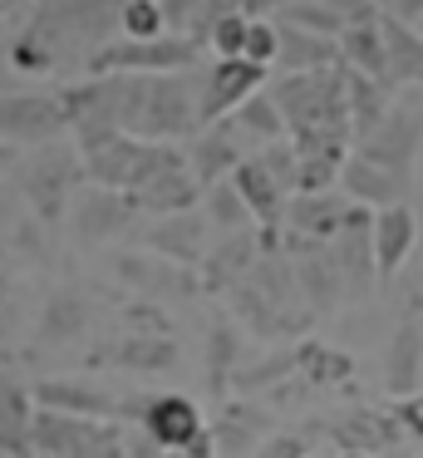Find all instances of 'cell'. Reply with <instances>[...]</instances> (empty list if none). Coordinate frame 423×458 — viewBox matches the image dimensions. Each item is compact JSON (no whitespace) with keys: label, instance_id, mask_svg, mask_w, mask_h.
Instances as JSON below:
<instances>
[{"label":"cell","instance_id":"26","mask_svg":"<svg viewBox=\"0 0 423 458\" xmlns=\"http://www.w3.org/2000/svg\"><path fill=\"white\" fill-rule=\"evenodd\" d=\"M246 30H251L246 15H226V21H216L212 30H207V50H212L216 60H241L246 55Z\"/></svg>","mask_w":423,"mask_h":458},{"label":"cell","instance_id":"5","mask_svg":"<svg viewBox=\"0 0 423 458\" xmlns=\"http://www.w3.org/2000/svg\"><path fill=\"white\" fill-rule=\"evenodd\" d=\"M354 153H360L364 163H374V168H384V173H393V178L413 182V178H419V153H423V109L393 104L389 119L354 143Z\"/></svg>","mask_w":423,"mask_h":458},{"label":"cell","instance_id":"32","mask_svg":"<svg viewBox=\"0 0 423 458\" xmlns=\"http://www.w3.org/2000/svg\"><path fill=\"white\" fill-rule=\"evenodd\" d=\"M399 419H403V428H409L413 438H423V404L419 399H399Z\"/></svg>","mask_w":423,"mask_h":458},{"label":"cell","instance_id":"41","mask_svg":"<svg viewBox=\"0 0 423 458\" xmlns=\"http://www.w3.org/2000/svg\"><path fill=\"white\" fill-rule=\"evenodd\" d=\"M5 389H10V375H0V394H5Z\"/></svg>","mask_w":423,"mask_h":458},{"label":"cell","instance_id":"7","mask_svg":"<svg viewBox=\"0 0 423 458\" xmlns=\"http://www.w3.org/2000/svg\"><path fill=\"white\" fill-rule=\"evenodd\" d=\"M35 404L39 409H59V414H79V419H123V414H143L148 394L143 399H118L98 385H84V379H39L35 389Z\"/></svg>","mask_w":423,"mask_h":458},{"label":"cell","instance_id":"6","mask_svg":"<svg viewBox=\"0 0 423 458\" xmlns=\"http://www.w3.org/2000/svg\"><path fill=\"white\" fill-rule=\"evenodd\" d=\"M266 80H271V70H261V64H251V60H216L212 70L202 74V129L232 119L251 94L266 89Z\"/></svg>","mask_w":423,"mask_h":458},{"label":"cell","instance_id":"17","mask_svg":"<svg viewBox=\"0 0 423 458\" xmlns=\"http://www.w3.org/2000/svg\"><path fill=\"white\" fill-rule=\"evenodd\" d=\"M379 35H384V55H389L393 94L409 89V84H423V35L389 11H379Z\"/></svg>","mask_w":423,"mask_h":458},{"label":"cell","instance_id":"24","mask_svg":"<svg viewBox=\"0 0 423 458\" xmlns=\"http://www.w3.org/2000/svg\"><path fill=\"white\" fill-rule=\"evenodd\" d=\"M167 30V11L163 0H123L118 11V40H163Z\"/></svg>","mask_w":423,"mask_h":458},{"label":"cell","instance_id":"1","mask_svg":"<svg viewBox=\"0 0 423 458\" xmlns=\"http://www.w3.org/2000/svg\"><path fill=\"white\" fill-rule=\"evenodd\" d=\"M281 109L291 139L305 133H350V104H344V74L334 70H315V74H275V84L266 89Z\"/></svg>","mask_w":423,"mask_h":458},{"label":"cell","instance_id":"13","mask_svg":"<svg viewBox=\"0 0 423 458\" xmlns=\"http://www.w3.org/2000/svg\"><path fill=\"white\" fill-rule=\"evenodd\" d=\"M340 64H350V70L369 74V80L389 84V55H384V35H379V11L374 5H360V11L350 15V25H344L340 35ZM393 89V84H389Z\"/></svg>","mask_w":423,"mask_h":458},{"label":"cell","instance_id":"16","mask_svg":"<svg viewBox=\"0 0 423 458\" xmlns=\"http://www.w3.org/2000/svg\"><path fill=\"white\" fill-rule=\"evenodd\" d=\"M182 153H187V168H192V178L202 182V188H216V182H226L236 168H241V143L232 139L226 123L202 129L192 139V148H182Z\"/></svg>","mask_w":423,"mask_h":458},{"label":"cell","instance_id":"3","mask_svg":"<svg viewBox=\"0 0 423 458\" xmlns=\"http://www.w3.org/2000/svg\"><path fill=\"white\" fill-rule=\"evenodd\" d=\"M35 458H128V438L118 419L35 409Z\"/></svg>","mask_w":423,"mask_h":458},{"label":"cell","instance_id":"39","mask_svg":"<svg viewBox=\"0 0 423 458\" xmlns=\"http://www.w3.org/2000/svg\"><path fill=\"white\" fill-rule=\"evenodd\" d=\"M163 458H187V454H182V448H167V454H163Z\"/></svg>","mask_w":423,"mask_h":458},{"label":"cell","instance_id":"18","mask_svg":"<svg viewBox=\"0 0 423 458\" xmlns=\"http://www.w3.org/2000/svg\"><path fill=\"white\" fill-rule=\"evenodd\" d=\"M340 74H344V104H350V129H354V143H360L364 133H374L389 119L393 89L369 80V74H360V70H350V64H340Z\"/></svg>","mask_w":423,"mask_h":458},{"label":"cell","instance_id":"14","mask_svg":"<svg viewBox=\"0 0 423 458\" xmlns=\"http://www.w3.org/2000/svg\"><path fill=\"white\" fill-rule=\"evenodd\" d=\"M330 434H334V444H340V448L384 454V448H393V444L403 438V419H399V409H393V414H384V409L360 404V409H350V414L334 419Z\"/></svg>","mask_w":423,"mask_h":458},{"label":"cell","instance_id":"42","mask_svg":"<svg viewBox=\"0 0 423 458\" xmlns=\"http://www.w3.org/2000/svg\"><path fill=\"white\" fill-rule=\"evenodd\" d=\"M413 30H419V35H423V15H419V21H413Z\"/></svg>","mask_w":423,"mask_h":458},{"label":"cell","instance_id":"35","mask_svg":"<svg viewBox=\"0 0 423 458\" xmlns=\"http://www.w3.org/2000/svg\"><path fill=\"white\" fill-rule=\"evenodd\" d=\"M182 454H187V458H212V434H207V428H202V434H197L192 444L182 448Z\"/></svg>","mask_w":423,"mask_h":458},{"label":"cell","instance_id":"25","mask_svg":"<svg viewBox=\"0 0 423 458\" xmlns=\"http://www.w3.org/2000/svg\"><path fill=\"white\" fill-rule=\"evenodd\" d=\"M197 232H202V222H197L192 212H177V217H167L148 242L163 247V257H173V261H192L197 257Z\"/></svg>","mask_w":423,"mask_h":458},{"label":"cell","instance_id":"38","mask_svg":"<svg viewBox=\"0 0 423 458\" xmlns=\"http://www.w3.org/2000/svg\"><path fill=\"white\" fill-rule=\"evenodd\" d=\"M0 296H5V251H0Z\"/></svg>","mask_w":423,"mask_h":458},{"label":"cell","instance_id":"11","mask_svg":"<svg viewBox=\"0 0 423 458\" xmlns=\"http://www.w3.org/2000/svg\"><path fill=\"white\" fill-rule=\"evenodd\" d=\"M232 188L241 192L246 212L256 217L261 242H266V247H275V227H281V217H285V188L261 168V158H241V168L232 173Z\"/></svg>","mask_w":423,"mask_h":458},{"label":"cell","instance_id":"34","mask_svg":"<svg viewBox=\"0 0 423 458\" xmlns=\"http://www.w3.org/2000/svg\"><path fill=\"white\" fill-rule=\"evenodd\" d=\"M163 454H167V448H157L148 434L138 438V444H128V458H163Z\"/></svg>","mask_w":423,"mask_h":458},{"label":"cell","instance_id":"12","mask_svg":"<svg viewBox=\"0 0 423 458\" xmlns=\"http://www.w3.org/2000/svg\"><path fill=\"white\" fill-rule=\"evenodd\" d=\"M138 419H143V434L153 438L157 448H187L202 434V409L187 394H148V404Z\"/></svg>","mask_w":423,"mask_h":458},{"label":"cell","instance_id":"21","mask_svg":"<svg viewBox=\"0 0 423 458\" xmlns=\"http://www.w3.org/2000/svg\"><path fill=\"white\" fill-rule=\"evenodd\" d=\"M226 129H232V139L236 143H261V148H271V143H285L291 139V129H285V119H281V109H275V99L271 94H251V99L241 104V109L232 114V119H222Z\"/></svg>","mask_w":423,"mask_h":458},{"label":"cell","instance_id":"33","mask_svg":"<svg viewBox=\"0 0 423 458\" xmlns=\"http://www.w3.org/2000/svg\"><path fill=\"white\" fill-rule=\"evenodd\" d=\"M384 11H389V15H399V21H419V15H423V0H384Z\"/></svg>","mask_w":423,"mask_h":458},{"label":"cell","instance_id":"15","mask_svg":"<svg viewBox=\"0 0 423 458\" xmlns=\"http://www.w3.org/2000/svg\"><path fill=\"white\" fill-rule=\"evenodd\" d=\"M419 385H423V326L403 320L389 335V350H384V389L393 399H413Z\"/></svg>","mask_w":423,"mask_h":458},{"label":"cell","instance_id":"20","mask_svg":"<svg viewBox=\"0 0 423 458\" xmlns=\"http://www.w3.org/2000/svg\"><path fill=\"white\" fill-rule=\"evenodd\" d=\"M281 50H275V70L281 74H315V70H334L340 64V40L325 35H305L295 25H275Z\"/></svg>","mask_w":423,"mask_h":458},{"label":"cell","instance_id":"30","mask_svg":"<svg viewBox=\"0 0 423 458\" xmlns=\"http://www.w3.org/2000/svg\"><path fill=\"white\" fill-rule=\"evenodd\" d=\"M275 50H281L275 21H251V30H246V55H241V60L261 64V70H275Z\"/></svg>","mask_w":423,"mask_h":458},{"label":"cell","instance_id":"40","mask_svg":"<svg viewBox=\"0 0 423 458\" xmlns=\"http://www.w3.org/2000/svg\"><path fill=\"white\" fill-rule=\"evenodd\" d=\"M10 5H25V0H0V11H10Z\"/></svg>","mask_w":423,"mask_h":458},{"label":"cell","instance_id":"19","mask_svg":"<svg viewBox=\"0 0 423 458\" xmlns=\"http://www.w3.org/2000/svg\"><path fill=\"white\" fill-rule=\"evenodd\" d=\"M35 394L20 379L0 394V454L5 458H35Z\"/></svg>","mask_w":423,"mask_h":458},{"label":"cell","instance_id":"31","mask_svg":"<svg viewBox=\"0 0 423 458\" xmlns=\"http://www.w3.org/2000/svg\"><path fill=\"white\" fill-rule=\"evenodd\" d=\"M256 458H305V438L300 434H275L256 448Z\"/></svg>","mask_w":423,"mask_h":458},{"label":"cell","instance_id":"2","mask_svg":"<svg viewBox=\"0 0 423 458\" xmlns=\"http://www.w3.org/2000/svg\"><path fill=\"white\" fill-rule=\"evenodd\" d=\"M79 158H84L89 178L98 188L118 192V198H133V192H143L163 173L187 168L182 148H173V143H148V139H133V133H114V139H104L98 148L79 153Z\"/></svg>","mask_w":423,"mask_h":458},{"label":"cell","instance_id":"23","mask_svg":"<svg viewBox=\"0 0 423 458\" xmlns=\"http://www.w3.org/2000/svg\"><path fill=\"white\" fill-rule=\"evenodd\" d=\"M295 369H300V379H310V385H340V379L354 375V360L344 355V350L320 345V340H300V345H295Z\"/></svg>","mask_w":423,"mask_h":458},{"label":"cell","instance_id":"27","mask_svg":"<svg viewBox=\"0 0 423 458\" xmlns=\"http://www.w3.org/2000/svg\"><path fill=\"white\" fill-rule=\"evenodd\" d=\"M207 212H212V222H222L226 232H236V227H246V222H251V212H246L241 192L232 188V178L216 182V188L207 192Z\"/></svg>","mask_w":423,"mask_h":458},{"label":"cell","instance_id":"37","mask_svg":"<svg viewBox=\"0 0 423 458\" xmlns=\"http://www.w3.org/2000/svg\"><path fill=\"white\" fill-rule=\"evenodd\" d=\"M334 458H374V454H360V448H340Z\"/></svg>","mask_w":423,"mask_h":458},{"label":"cell","instance_id":"9","mask_svg":"<svg viewBox=\"0 0 423 458\" xmlns=\"http://www.w3.org/2000/svg\"><path fill=\"white\" fill-rule=\"evenodd\" d=\"M354 202L344 192H295V202L285 208V227L295 232V242L305 247H330L340 237L344 217H350Z\"/></svg>","mask_w":423,"mask_h":458},{"label":"cell","instance_id":"10","mask_svg":"<svg viewBox=\"0 0 423 458\" xmlns=\"http://www.w3.org/2000/svg\"><path fill=\"white\" fill-rule=\"evenodd\" d=\"M369 242H374V276L393 281V276H399V267L413 257V247H419V217H413V208L374 212Z\"/></svg>","mask_w":423,"mask_h":458},{"label":"cell","instance_id":"22","mask_svg":"<svg viewBox=\"0 0 423 458\" xmlns=\"http://www.w3.org/2000/svg\"><path fill=\"white\" fill-rule=\"evenodd\" d=\"M275 25H295V30H305V35L340 40L350 15H344V5H334V0H291V5L275 11Z\"/></svg>","mask_w":423,"mask_h":458},{"label":"cell","instance_id":"36","mask_svg":"<svg viewBox=\"0 0 423 458\" xmlns=\"http://www.w3.org/2000/svg\"><path fill=\"white\" fill-rule=\"evenodd\" d=\"M10 163H15V143H5V139H0V173H5Z\"/></svg>","mask_w":423,"mask_h":458},{"label":"cell","instance_id":"29","mask_svg":"<svg viewBox=\"0 0 423 458\" xmlns=\"http://www.w3.org/2000/svg\"><path fill=\"white\" fill-rule=\"evenodd\" d=\"M256 158H261V168L271 173V178L281 182L285 192H295V178H300V158H295L291 139H285V143H271V148H261Z\"/></svg>","mask_w":423,"mask_h":458},{"label":"cell","instance_id":"4","mask_svg":"<svg viewBox=\"0 0 423 458\" xmlns=\"http://www.w3.org/2000/svg\"><path fill=\"white\" fill-rule=\"evenodd\" d=\"M202 55V45L187 35H163V40H108L94 45L84 60V80L98 74H182Z\"/></svg>","mask_w":423,"mask_h":458},{"label":"cell","instance_id":"8","mask_svg":"<svg viewBox=\"0 0 423 458\" xmlns=\"http://www.w3.org/2000/svg\"><path fill=\"white\" fill-rule=\"evenodd\" d=\"M59 129H69L59 94H10V99H0V139L5 143H49Z\"/></svg>","mask_w":423,"mask_h":458},{"label":"cell","instance_id":"28","mask_svg":"<svg viewBox=\"0 0 423 458\" xmlns=\"http://www.w3.org/2000/svg\"><path fill=\"white\" fill-rule=\"evenodd\" d=\"M246 257H251V232H241V237H232V242H226V247L212 257V267H207V286H212V291H222L226 281H232L236 271L246 267Z\"/></svg>","mask_w":423,"mask_h":458}]
</instances>
